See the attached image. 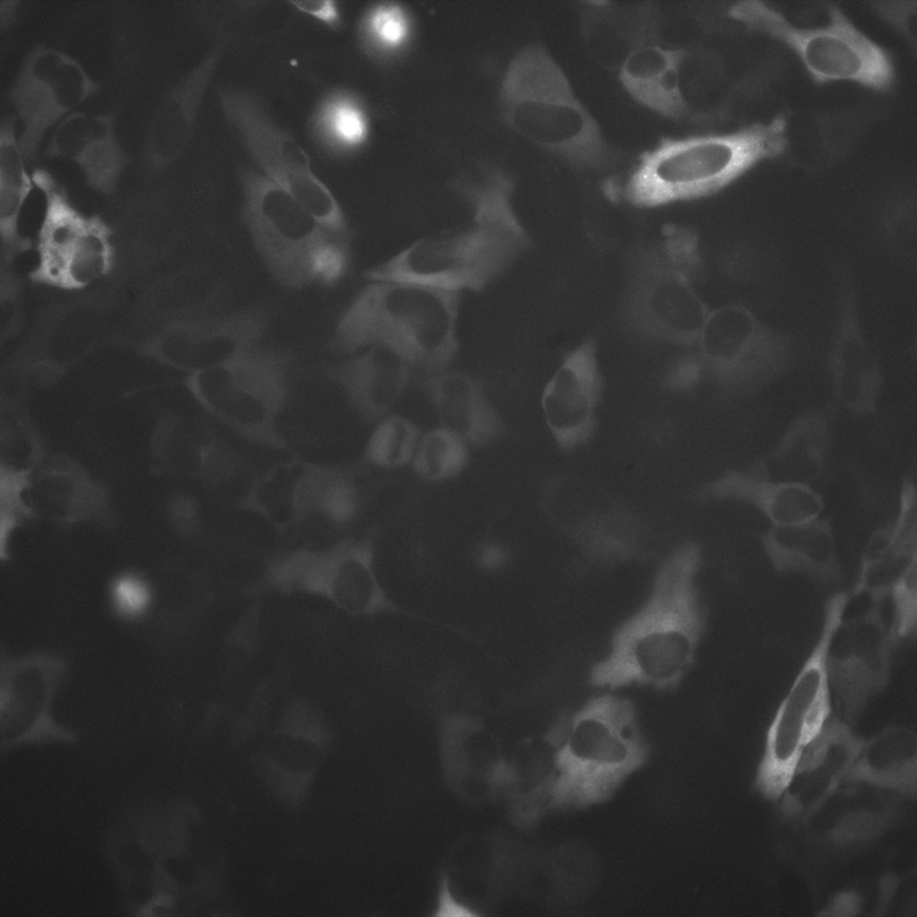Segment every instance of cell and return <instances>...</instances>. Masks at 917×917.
<instances>
[{
    "instance_id": "obj_21",
    "label": "cell",
    "mask_w": 917,
    "mask_h": 917,
    "mask_svg": "<svg viewBox=\"0 0 917 917\" xmlns=\"http://www.w3.org/2000/svg\"><path fill=\"white\" fill-rule=\"evenodd\" d=\"M45 156L75 164L96 190L113 191L128 163L115 128V115L74 111L56 126Z\"/></svg>"
},
{
    "instance_id": "obj_47",
    "label": "cell",
    "mask_w": 917,
    "mask_h": 917,
    "mask_svg": "<svg viewBox=\"0 0 917 917\" xmlns=\"http://www.w3.org/2000/svg\"><path fill=\"white\" fill-rule=\"evenodd\" d=\"M831 913L835 916H851L858 910L857 898L853 895L838 896L831 906Z\"/></svg>"
},
{
    "instance_id": "obj_14",
    "label": "cell",
    "mask_w": 917,
    "mask_h": 917,
    "mask_svg": "<svg viewBox=\"0 0 917 917\" xmlns=\"http://www.w3.org/2000/svg\"><path fill=\"white\" fill-rule=\"evenodd\" d=\"M846 604L844 594L833 596L827 604L818 641L782 700L770 726L767 771L789 776L800 750L830 718L832 693L827 655Z\"/></svg>"
},
{
    "instance_id": "obj_33",
    "label": "cell",
    "mask_w": 917,
    "mask_h": 917,
    "mask_svg": "<svg viewBox=\"0 0 917 917\" xmlns=\"http://www.w3.org/2000/svg\"><path fill=\"white\" fill-rule=\"evenodd\" d=\"M467 459V443L450 430L440 426L420 438L411 465L422 479L440 482L460 473Z\"/></svg>"
},
{
    "instance_id": "obj_45",
    "label": "cell",
    "mask_w": 917,
    "mask_h": 917,
    "mask_svg": "<svg viewBox=\"0 0 917 917\" xmlns=\"http://www.w3.org/2000/svg\"><path fill=\"white\" fill-rule=\"evenodd\" d=\"M479 566L485 570H498L509 561V551L501 544L487 541L479 545L476 553Z\"/></svg>"
},
{
    "instance_id": "obj_37",
    "label": "cell",
    "mask_w": 917,
    "mask_h": 917,
    "mask_svg": "<svg viewBox=\"0 0 917 917\" xmlns=\"http://www.w3.org/2000/svg\"><path fill=\"white\" fill-rule=\"evenodd\" d=\"M109 262V247L98 227L87 225L69 258L68 283L85 285L99 277Z\"/></svg>"
},
{
    "instance_id": "obj_20",
    "label": "cell",
    "mask_w": 917,
    "mask_h": 917,
    "mask_svg": "<svg viewBox=\"0 0 917 917\" xmlns=\"http://www.w3.org/2000/svg\"><path fill=\"white\" fill-rule=\"evenodd\" d=\"M219 58V47L207 54L164 95L149 122L142 166L150 173L163 170L184 151L192 138L202 98Z\"/></svg>"
},
{
    "instance_id": "obj_11",
    "label": "cell",
    "mask_w": 917,
    "mask_h": 917,
    "mask_svg": "<svg viewBox=\"0 0 917 917\" xmlns=\"http://www.w3.org/2000/svg\"><path fill=\"white\" fill-rule=\"evenodd\" d=\"M220 103L263 175L327 230L349 243L351 233L339 203L313 172L309 156L296 140L247 93L227 90Z\"/></svg>"
},
{
    "instance_id": "obj_13",
    "label": "cell",
    "mask_w": 917,
    "mask_h": 917,
    "mask_svg": "<svg viewBox=\"0 0 917 917\" xmlns=\"http://www.w3.org/2000/svg\"><path fill=\"white\" fill-rule=\"evenodd\" d=\"M98 90L96 81L71 55L46 45L29 51L8 92L21 123L18 141L26 162L36 160L48 129Z\"/></svg>"
},
{
    "instance_id": "obj_7",
    "label": "cell",
    "mask_w": 917,
    "mask_h": 917,
    "mask_svg": "<svg viewBox=\"0 0 917 917\" xmlns=\"http://www.w3.org/2000/svg\"><path fill=\"white\" fill-rule=\"evenodd\" d=\"M292 355L283 349L247 348L186 379L199 406L250 442L287 448L279 419L291 394Z\"/></svg>"
},
{
    "instance_id": "obj_2",
    "label": "cell",
    "mask_w": 917,
    "mask_h": 917,
    "mask_svg": "<svg viewBox=\"0 0 917 917\" xmlns=\"http://www.w3.org/2000/svg\"><path fill=\"white\" fill-rule=\"evenodd\" d=\"M696 544L678 548L660 567L643 605L616 630L606 656L592 668L590 682L606 690L630 685L670 690L695 661L705 630L696 578Z\"/></svg>"
},
{
    "instance_id": "obj_28",
    "label": "cell",
    "mask_w": 917,
    "mask_h": 917,
    "mask_svg": "<svg viewBox=\"0 0 917 917\" xmlns=\"http://www.w3.org/2000/svg\"><path fill=\"white\" fill-rule=\"evenodd\" d=\"M313 467L302 460L272 466L253 482L239 507L281 532L299 527L312 512Z\"/></svg>"
},
{
    "instance_id": "obj_16",
    "label": "cell",
    "mask_w": 917,
    "mask_h": 917,
    "mask_svg": "<svg viewBox=\"0 0 917 917\" xmlns=\"http://www.w3.org/2000/svg\"><path fill=\"white\" fill-rule=\"evenodd\" d=\"M601 390L596 347L586 341L563 357L542 392L544 420L561 449L570 450L591 437Z\"/></svg>"
},
{
    "instance_id": "obj_19",
    "label": "cell",
    "mask_w": 917,
    "mask_h": 917,
    "mask_svg": "<svg viewBox=\"0 0 917 917\" xmlns=\"http://www.w3.org/2000/svg\"><path fill=\"white\" fill-rule=\"evenodd\" d=\"M637 283L632 303L637 322L656 337L695 342L709 310L690 279L663 256L648 263Z\"/></svg>"
},
{
    "instance_id": "obj_42",
    "label": "cell",
    "mask_w": 917,
    "mask_h": 917,
    "mask_svg": "<svg viewBox=\"0 0 917 917\" xmlns=\"http://www.w3.org/2000/svg\"><path fill=\"white\" fill-rule=\"evenodd\" d=\"M171 517L179 528L195 530L200 522L198 503L186 494L175 495L170 506Z\"/></svg>"
},
{
    "instance_id": "obj_36",
    "label": "cell",
    "mask_w": 917,
    "mask_h": 917,
    "mask_svg": "<svg viewBox=\"0 0 917 917\" xmlns=\"http://www.w3.org/2000/svg\"><path fill=\"white\" fill-rule=\"evenodd\" d=\"M41 439L29 420L7 408L1 430V466L33 472L45 459Z\"/></svg>"
},
{
    "instance_id": "obj_40",
    "label": "cell",
    "mask_w": 917,
    "mask_h": 917,
    "mask_svg": "<svg viewBox=\"0 0 917 917\" xmlns=\"http://www.w3.org/2000/svg\"><path fill=\"white\" fill-rule=\"evenodd\" d=\"M111 598L117 613L126 618H136L148 608L150 593L141 578L126 575L117 578L111 588Z\"/></svg>"
},
{
    "instance_id": "obj_41",
    "label": "cell",
    "mask_w": 917,
    "mask_h": 917,
    "mask_svg": "<svg viewBox=\"0 0 917 917\" xmlns=\"http://www.w3.org/2000/svg\"><path fill=\"white\" fill-rule=\"evenodd\" d=\"M881 826L879 816L866 811L855 812L842 820L835 832L836 839L840 842L867 839L874 836Z\"/></svg>"
},
{
    "instance_id": "obj_24",
    "label": "cell",
    "mask_w": 917,
    "mask_h": 917,
    "mask_svg": "<svg viewBox=\"0 0 917 917\" xmlns=\"http://www.w3.org/2000/svg\"><path fill=\"white\" fill-rule=\"evenodd\" d=\"M412 368L381 347H369L329 367L327 377L364 421L383 418L407 386Z\"/></svg>"
},
{
    "instance_id": "obj_46",
    "label": "cell",
    "mask_w": 917,
    "mask_h": 917,
    "mask_svg": "<svg viewBox=\"0 0 917 917\" xmlns=\"http://www.w3.org/2000/svg\"><path fill=\"white\" fill-rule=\"evenodd\" d=\"M435 915L445 917H470L476 913L467 906L458 903L450 894L448 883L443 880L439 892Z\"/></svg>"
},
{
    "instance_id": "obj_3",
    "label": "cell",
    "mask_w": 917,
    "mask_h": 917,
    "mask_svg": "<svg viewBox=\"0 0 917 917\" xmlns=\"http://www.w3.org/2000/svg\"><path fill=\"white\" fill-rule=\"evenodd\" d=\"M368 281L339 319L330 348L354 355L381 347L412 369L446 370L458 349L461 294L399 279Z\"/></svg>"
},
{
    "instance_id": "obj_31",
    "label": "cell",
    "mask_w": 917,
    "mask_h": 917,
    "mask_svg": "<svg viewBox=\"0 0 917 917\" xmlns=\"http://www.w3.org/2000/svg\"><path fill=\"white\" fill-rule=\"evenodd\" d=\"M15 117L5 116L0 124V217L6 227L35 186L19 145Z\"/></svg>"
},
{
    "instance_id": "obj_6",
    "label": "cell",
    "mask_w": 917,
    "mask_h": 917,
    "mask_svg": "<svg viewBox=\"0 0 917 917\" xmlns=\"http://www.w3.org/2000/svg\"><path fill=\"white\" fill-rule=\"evenodd\" d=\"M241 219L274 280L288 289L333 287L347 275L349 243L336 236L263 174L241 173Z\"/></svg>"
},
{
    "instance_id": "obj_1",
    "label": "cell",
    "mask_w": 917,
    "mask_h": 917,
    "mask_svg": "<svg viewBox=\"0 0 917 917\" xmlns=\"http://www.w3.org/2000/svg\"><path fill=\"white\" fill-rule=\"evenodd\" d=\"M515 184L501 170L458 184L468 219L421 236L365 273L368 280L399 279L462 294L481 292L531 245L513 202Z\"/></svg>"
},
{
    "instance_id": "obj_35",
    "label": "cell",
    "mask_w": 917,
    "mask_h": 917,
    "mask_svg": "<svg viewBox=\"0 0 917 917\" xmlns=\"http://www.w3.org/2000/svg\"><path fill=\"white\" fill-rule=\"evenodd\" d=\"M412 25L407 11L396 4L371 8L363 17L360 36L370 55L390 57L399 54L411 37Z\"/></svg>"
},
{
    "instance_id": "obj_15",
    "label": "cell",
    "mask_w": 917,
    "mask_h": 917,
    "mask_svg": "<svg viewBox=\"0 0 917 917\" xmlns=\"http://www.w3.org/2000/svg\"><path fill=\"white\" fill-rule=\"evenodd\" d=\"M896 644L878 603H872L861 616L848 621L843 617L834 631L827 655V675L831 693L849 720L887 684Z\"/></svg>"
},
{
    "instance_id": "obj_27",
    "label": "cell",
    "mask_w": 917,
    "mask_h": 917,
    "mask_svg": "<svg viewBox=\"0 0 917 917\" xmlns=\"http://www.w3.org/2000/svg\"><path fill=\"white\" fill-rule=\"evenodd\" d=\"M829 444L827 416L809 411L796 417L774 449L745 471L776 482L810 485L824 472Z\"/></svg>"
},
{
    "instance_id": "obj_18",
    "label": "cell",
    "mask_w": 917,
    "mask_h": 917,
    "mask_svg": "<svg viewBox=\"0 0 917 917\" xmlns=\"http://www.w3.org/2000/svg\"><path fill=\"white\" fill-rule=\"evenodd\" d=\"M153 451L171 473L220 485L235 479L244 467V459L204 420L170 415L157 424Z\"/></svg>"
},
{
    "instance_id": "obj_5",
    "label": "cell",
    "mask_w": 917,
    "mask_h": 917,
    "mask_svg": "<svg viewBox=\"0 0 917 917\" xmlns=\"http://www.w3.org/2000/svg\"><path fill=\"white\" fill-rule=\"evenodd\" d=\"M499 103L508 127L528 141L578 167L605 163L608 150L596 122L544 47L517 51L502 76Z\"/></svg>"
},
{
    "instance_id": "obj_4",
    "label": "cell",
    "mask_w": 917,
    "mask_h": 917,
    "mask_svg": "<svg viewBox=\"0 0 917 917\" xmlns=\"http://www.w3.org/2000/svg\"><path fill=\"white\" fill-rule=\"evenodd\" d=\"M787 144L783 116L732 133L664 140L638 158L623 181H610L607 193L642 207L705 197L779 157Z\"/></svg>"
},
{
    "instance_id": "obj_23",
    "label": "cell",
    "mask_w": 917,
    "mask_h": 917,
    "mask_svg": "<svg viewBox=\"0 0 917 917\" xmlns=\"http://www.w3.org/2000/svg\"><path fill=\"white\" fill-rule=\"evenodd\" d=\"M917 498L913 480L904 479L895 519L876 530L864 551L854 593L880 602L913 567L917 553Z\"/></svg>"
},
{
    "instance_id": "obj_10",
    "label": "cell",
    "mask_w": 917,
    "mask_h": 917,
    "mask_svg": "<svg viewBox=\"0 0 917 917\" xmlns=\"http://www.w3.org/2000/svg\"><path fill=\"white\" fill-rule=\"evenodd\" d=\"M266 583L277 591L313 596L354 616L401 613L425 620L390 600L374 568V534L322 549L301 548L276 560Z\"/></svg>"
},
{
    "instance_id": "obj_30",
    "label": "cell",
    "mask_w": 917,
    "mask_h": 917,
    "mask_svg": "<svg viewBox=\"0 0 917 917\" xmlns=\"http://www.w3.org/2000/svg\"><path fill=\"white\" fill-rule=\"evenodd\" d=\"M686 51L644 45L620 66V80L638 102L673 118L687 112L681 87L680 70Z\"/></svg>"
},
{
    "instance_id": "obj_32",
    "label": "cell",
    "mask_w": 917,
    "mask_h": 917,
    "mask_svg": "<svg viewBox=\"0 0 917 917\" xmlns=\"http://www.w3.org/2000/svg\"><path fill=\"white\" fill-rule=\"evenodd\" d=\"M313 122L319 136L333 149L340 150L359 147L368 134V121L363 107L345 93L329 96L319 107Z\"/></svg>"
},
{
    "instance_id": "obj_34",
    "label": "cell",
    "mask_w": 917,
    "mask_h": 917,
    "mask_svg": "<svg viewBox=\"0 0 917 917\" xmlns=\"http://www.w3.org/2000/svg\"><path fill=\"white\" fill-rule=\"evenodd\" d=\"M420 429L400 416L381 418L371 433L364 461L376 468L391 469L411 463L420 440Z\"/></svg>"
},
{
    "instance_id": "obj_8",
    "label": "cell",
    "mask_w": 917,
    "mask_h": 917,
    "mask_svg": "<svg viewBox=\"0 0 917 917\" xmlns=\"http://www.w3.org/2000/svg\"><path fill=\"white\" fill-rule=\"evenodd\" d=\"M548 739L559 749L555 788L560 797L603 794L636 764L640 749L632 705L612 693L561 718Z\"/></svg>"
},
{
    "instance_id": "obj_9",
    "label": "cell",
    "mask_w": 917,
    "mask_h": 917,
    "mask_svg": "<svg viewBox=\"0 0 917 917\" xmlns=\"http://www.w3.org/2000/svg\"><path fill=\"white\" fill-rule=\"evenodd\" d=\"M728 14L750 30L784 43L801 60L818 84L852 81L879 91L895 82L888 52L859 30L836 7L829 8V22L821 28L801 29L760 1H741Z\"/></svg>"
},
{
    "instance_id": "obj_39",
    "label": "cell",
    "mask_w": 917,
    "mask_h": 917,
    "mask_svg": "<svg viewBox=\"0 0 917 917\" xmlns=\"http://www.w3.org/2000/svg\"><path fill=\"white\" fill-rule=\"evenodd\" d=\"M664 236V257L675 270L690 279L700 261L696 234L684 227H669Z\"/></svg>"
},
{
    "instance_id": "obj_29",
    "label": "cell",
    "mask_w": 917,
    "mask_h": 917,
    "mask_svg": "<svg viewBox=\"0 0 917 917\" xmlns=\"http://www.w3.org/2000/svg\"><path fill=\"white\" fill-rule=\"evenodd\" d=\"M766 553L781 571L805 574L818 579L834 578L837 571L836 541L828 518L793 525L771 526L762 536Z\"/></svg>"
},
{
    "instance_id": "obj_44",
    "label": "cell",
    "mask_w": 917,
    "mask_h": 917,
    "mask_svg": "<svg viewBox=\"0 0 917 917\" xmlns=\"http://www.w3.org/2000/svg\"><path fill=\"white\" fill-rule=\"evenodd\" d=\"M298 11L310 15L323 22L330 28H337L340 24L339 11L333 1L304 0L291 1Z\"/></svg>"
},
{
    "instance_id": "obj_38",
    "label": "cell",
    "mask_w": 917,
    "mask_h": 917,
    "mask_svg": "<svg viewBox=\"0 0 917 917\" xmlns=\"http://www.w3.org/2000/svg\"><path fill=\"white\" fill-rule=\"evenodd\" d=\"M889 595L894 604L891 631L897 643L913 634L916 629V567L904 575Z\"/></svg>"
},
{
    "instance_id": "obj_43",
    "label": "cell",
    "mask_w": 917,
    "mask_h": 917,
    "mask_svg": "<svg viewBox=\"0 0 917 917\" xmlns=\"http://www.w3.org/2000/svg\"><path fill=\"white\" fill-rule=\"evenodd\" d=\"M703 371L697 357L684 359L671 370L666 380L667 385L674 390H689L698 383Z\"/></svg>"
},
{
    "instance_id": "obj_12",
    "label": "cell",
    "mask_w": 917,
    "mask_h": 917,
    "mask_svg": "<svg viewBox=\"0 0 917 917\" xmlns=\"http://www.w3.org/2000/svg\"><path fill=\"white\" fill-rule=\"evenodd\" d=\"M695 343L703 370L735 393H751L765 385L788 357L784 337L741 304L709 311Z\"/></svg>"
},
{
    "instance_id": "obj_25",
    "label": "cell",
    "mask_w": 917,
    "mask_h": 917,
    "mask_svg": "<svg viewBox=\"0 0 917 917\" xmlns=\"http://www.w3.org/2000/svg\"><path fill=\"white\" fill-rule=\"evenodd\" d=\"M439 416L441 426L467 444L484 446L506 433V424L473 376L446 370L424 381Z\"/></svg>"
},
{
    "instance_id": "obj_26",
    "label": "cell",
    "mask_w": 917,
    "mask_h": 917,
    "mask_svg": "<svg viewBox=\"0 0 917 917\" xmlns=\"http://www.w3.org/2000/svg\"><path fill=\"white\" fill-rule=\"evenodd\" d=\"M702 495L746 503L757 509L773 526L812 520L824 510L822 497L810 485L759 478L745 470L725 473L709 483Z\"/></svg>"
},
{
    "instance_id": "obj_17",
    "label": "cell",
    "mask_w": 917,
    "mask_h": 917,
    "mask_svg": "<svg viewBox=\"0 0 917 917\" xmlns=\"http://www.w3.org/2000/svg\"><path fill=\"white\" fill-rule=\"evenodd\" d=\"M24 498L31 518L62 524L114 518L107 488L65 457H46L31 473Z\"/></svg>"
},
{
    "instance_id": "obj_22",
    "label": "cell",
    "mask_w": 917,
    "mask_h": 917,
    "mask_svg": "<svg viewBox=\"0 0 917 917\" xmlns=\"http://www.w3.org/2000/svg\"><path fill=\"white\" fill-rule=\"evenodd\" d=\"M854 299L844 294L827 366L834 395L853 415L874 413L881 393L879 364L861 330Z\"/></svg>"
}]
</instances>
